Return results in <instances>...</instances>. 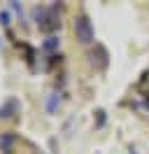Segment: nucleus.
<instances>
[{
    "instance_id": "obj_6",
    "label": "nucleus",
    "mask_w": 149,
    "mask_h": 154,
    "mask_svg": "<svg viewBox=\"0 0 149 154\" xmlns=\"http://www.w3.org/2000/svg\"><path fill=\"white\" fill-rule=\"evenodd\" d=\"M56 47H58V38H47L44 45H42V49H44V51H54Z\"/></svg>"
},
{
    "instance_id": "obj_3",
    "label": "nucleus",
    "mask_w": 149,
    "mask_h": 154,
    "mask_svg": "<svg viewBox=\"0 0 149 154\" xmlns=\"http://www.w3.org/2000/svg\"><path fill=\"white\" fill-rule=\"evenodd\" d=\"M19 100L17 98H7L2 105H0V119H9V117H14V115H19Z\"/></svg>"
},
{
    "instance_id": "obj_8",
    "label": "nucleus",
    "mask_w": 149,
    "mask_h": 154,
    "mask_svg": "<svg viewBox=\"0 0 149 154\" xmlns=\"http://www.w3.org/2000/svg\"><path fill=\"white\" fill-rule=\"evenodd\" d=\"M0 23H2L5 28L9 26V14H7V12H0Z\"/></svg>"
},
{
    "instance_id": "obj_4",
    "label": "nucleus",
    "mask_w": 149,
    "mask_h": 154,
    "mask_svg": "<svg viewBox=\"0 0 149 154\" xmlns=\"http://www.w3.org/2000/svg\"><path fill=\"white\" fill-rule=\"evenodd\" d=\"M58 105H61V94H58V91H51V94L47 96V103H44L47 112H49V115H54L56 110H58Z\"/></svg>"
},
{
    "instance_id": "obj_9",
    "label": "nucleus",
    "mask_w": 149,
    "mask_h": 154,
    "mask_svg": "<svg viewBox=\"0 0 149 154\" xmlns=\"http://www.w3.org/2000/svg\"><path fill=\"white\" fill-rule=\"evenodd\" d=\"M37 154H44V152H37Z\"/></svg>"
},
{
    "instance_id": "obj_5",
    "label": "nucleus",
    "mask_w": 149,
    "mask_h": 154,
    "mask_svg": "<svg viewBox=\"0 0 149 154\" xmlns=\"http://www.w3.org/2000/svg\"><path fill=\"white\" fill-rule=\"evenodd\" d=\"M14 143H17V135H14V133H5L2 138H0V149H2L5 154H9Z\"/></svg>"
},
{
    "instance_id": "obj_2",
    "label": "nucleus",
    "mask_w": 149,
    "mask_h": 154,
    "mask_svg": "<svg viewBox=\"0 0 149 154\" xmlns=\"http://www.w3.org/2000/svg\"><path fill=\"white\" fill-rule=\"evenodd\" d=\"M74 33H77V40L82 45H91L96 33H93V23L89 21V17H77L74 19Z\"/></svg>"
},
{
    "instance_id": "obj_7",
    "label": "nucleus",
    "mask_w": 149,
    "mask_h": 154,
    "mask_svg": "<svg viewBox=\"0 0 149 154\" xmlns=\"http://www.w3.org/2000/svg\"><path fill=\"white\" fill-rule=\"evenodd\" d=\"M9 7H12V10L17 12V17H19V19H23V7H21L19 2H9Z\"/></svg>"
},
{
    "instance_id": "obj_1",
    "label": "nucleus",
    "mask_w": 149,
    "mask_h": 154,
    "mask_svg": "<svg viewBox=\"0 0 149 154\" xmlns=\"http://www.w3.org/2000/svg\"><path fill=\"white\" fill-rule=\"evenodd\" d=\"M33 19L42 30H56L58 28V5H49V7H35L33 10Z\"/></svg>"
}]
</instances>
